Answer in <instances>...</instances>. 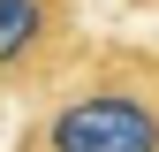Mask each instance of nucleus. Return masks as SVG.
<instances>
[{
	"label": "nucleus",
	"instance_id": "2",
	"mask_svg": "<svg viewBox=\"0 0 159 152\" xmlns=\"http://www.w3.org/2000/svg\"><path fill=\"white\" fill-rule=\"evenodd\" d=\"M76 69V0H0V99L53 91Z\"/></svg>",
	"mask_w": 159,
	"mask_h": 152
},
{
	"label": "nucleus",
	"instance_id": "1",
	"mask_svg": "<svg viewBox=\"0 0 159 152\" xmlns=\"http://www.w3.org/2000/svg\"><path fill=\"white\" fill-rule=\"evenodd\" d=\"M15 152H159V53L98 46L46 91Z\"/></svg>",
	"mask_w": 159,
	"mask_h": 152
}]
</instances>
